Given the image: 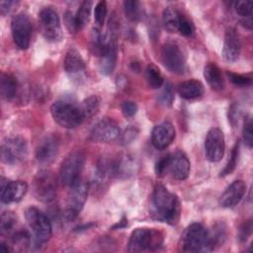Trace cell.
<instances>
[{
  "mask_svg": "<svg viewBox=\"0 0 253 253\" xmlns=\"http://www.w3.org/2000/svg\"><path fill=\"white\" fill-rule=\"evenodd\" d=\"M163 243V234L154 228L140 227L134 229L128 240L129 252L153 251L158 249Z\"/></svg>",
  "mask_w": 253,
  "mask_h": 253,
  "instance_id": "3",
  "label": "cell"
},
{
  "mask_svg": "<svg viewBox=\"0 0 253 253\" xmlns=\"http://www.w3.org/2000/svg\"><path fill=\"white\" fill-rule=\"evenodd\" d=\"M225 141L223 132L217 128H211L205 139V152L209 161L218 162L224 155Z\"/></svg>",
  "mask_w": 253,
  "mask_h": 253,
  "instance_id": "12",
  "label": "cell"
},
{
  "mask_svg": "<svg viewBox=\"0 0 253 253\" xmlns=\"http://www.w3.org/2000/svg\"><path fill=\"white\" fill-rule=\"evenodd\" d=\"M163 65L172 73L182 74L186 68V57L181 47L175 42H166L161 49Z\"/></svg>",
  "mask_w": 253,
  "mask_h": 253,
  "instance_id": "11",
  "label": "cell"
},
{
  "mask_svg": "<svg viewBox=\"0 0 253 253\" xmlns=\"http://www.w3.org/2000/svg\"><path fill=\"white\" fill-rule=\"evenodd\" d=\"M228 76L230 78V81L236 85V86H240V87H244L247 86L251 83V78L241 75V74H236V73H228Z\"/></svg>",
  "mask_w": 253,
  "mask_h": 253,
  "instance_id": "40",
  "label": "cell"
},
{
  "mask_svg": "<svg viewBox=\"0 0 253 253\" xmlns=\"http://www.w3.org/2000/svg\"><path fill=\"white\" fill-rule=\"evenodd\" d=\"M204 77L211 89L219 91L223 89L224 81L220 69L214 62H209L204 68Z\"/></svg>",
  "mask_w": 253,
  "mask_h": 253,
  "instance_id": "23",
  "label": "cell"
},
{
  "mask_svg": "<svg viewBox=\"0 0 253 253\" xmlns=\"http://www.w3.org/2000/svg\"><path fill=\"white\" fill-rule=\"evenodd\" d=\"M109 36V41L104 46L99 56V68L102 74L110 75L117 63V43L116 38L107 34Z\"/></svg>",
  "mask_w": 253,
  "mask_h": 253,
  "instance_id": "17",
  "label": "cell"
},
{
  "mask_svg": "<svg viewBox=\"0 0 253 253\" xmlns=\"http://www.w3.org/2000/svg\"><path fill=\"white\" fill-rule=\"evenodd\" d=\"M179 95L186 100H193L201 97L204 93V85L195 79L182 82L178 87Z\"/></svg>",
  "mask_w": 253,
  "mask_h": 253,
  "instance_id": "24",
  "label": "cell"
},
{
  "mask_svg": "<svg viewBox=\"0 0 253 253\" xmlns=\"http://www.w3.org/2000/svg\"><path fill=\"white\" fill-rule=\"evenodd\" d=\"M11 33L15 44L20 49H27L29 47L32 35V24L26 13H18L12 18Z\"/></svg>",
  "mask_w": 253,
  "mask_h": 253,
  "instance_id": "8",
  "label": "cell"
},
{
  "mask_svg": "<svg viewBox=\"0 0 253 253\" xmlns=\"http://www.w3.org/2000/svg\"><path fill=\"white\" fill-rule=\"evenodd\" d=\"M88 183L83 180H78L75 184L70 186L68 193L65 215L69 219L75 218L81 211L88 196Z\"/></svg>",
  "mask_w": 253,
  "mask_h": 253,
  "instance_id": "10",
  "label": "cell"
},
{
  "mask_svg": "<svg viewBox=\"0 0 253 253\" xmlns=\"http://www.w3.org/2000/svg\"><path fill=\"white\" fill-rule=\"evenodd\" d=\"M180 250L187 253L209 252V232L201 223H192L187 226L181 235Z\"/></svg>",
  "mask_w": 253,
  "mask_h": 253,
  "instance_id": "2",
  "label": "cell"
},
{
  "mask_svg": "<svg viewBox=\"0 0 253 253\" xmlns=\"http://www.w3.org/2000/svg\"><path fill=\"white\" fill-rule=\"evenodd\" d=\"M28 155V145L21 136L7 138L1 144V160L6 164H17Z\"/></svg>",
  "mask_w": 253,
  "mask_h": 253,
  "instance_id": "9",
  "label": "cell"
},
{
  "mask_svg": "<svg viewBox=\"0 0 253 253\" xmlns=\"http://www.w3.org/2000/svg\"><path fill=\"white\" fill-rule=\"evenodd\" d=\"M124 10H125L126 17L131 22H136L141 18V7L138 1H134V0L125 1Z\"/></svg>",
  "mask_w": 253,
  "mask_h": 253,
  "instance_id": "30",
  "label": "cell"
},
{
  "mask_svg": "<svg viewBox=\"0 0 253 253\" xmlns=\"http://www.w3.org/2000/svg\"><path fill=\"white\" fill-rule=\"evenodd\" d=\"M120 126L111 118L100 120L92 128L91 139L97 142H111L120 136Z\"/></svg>",
  "mask_w": 253,
  "mask_h": 253,
  "instance_id": "13",
  "label": "cell"
},
{
  "mask_svg": "<svg viewBox=\"0 0 253 253\" xmlns=\"http://www.w3.org/2000/svg\"><path fill=\"white\" fill-rule=\"evenodd\" d=\"M238 154H239V143H236L232 149L231 152V156L227 162V164L225 165V167L223 168V170L220 172V176H225L230 174L236 167L237 164V159H238Z\"/></svg>",
  "mask_w": 253,
  "mask_h": 253,
  "instance_id": "36",
  "label": "cell"
},
{
  "mask_svg": "<svg viewBox=\"0 0 253 253\" xmlns=\"http://www.w3.org/2000/svg\"><path fill=\"white\" fill-rule=\"evenodd\" d=\"M17 80L15 77L9 73L2 72L0 77V91L1 96L5 100H11L15 97L17 93Z\"/></svg>",
  "mask_w": 253,
  "mask_h": 253,
  "instance_id": "25",
  "label": "cell"
},
{
  "mask_svg": "<svg viewBox=\"0 0 253 253\" xmlns=\"http://www.w3.org/2000/svg\"><path fill=\"white\" fill-rule=\"evenodd\" d=\"M251 230H252V223L250 220L244 222L240 229H239V234H238V238L240 241H246V239L248 238V236L251 234Z\"/></svg>",
  "mask_w": 253,
  "mask_h": 253,
  "instance_id": "42",
  "label": "cell"
},
{
  "mask_svg": "<svg viewBox=\"0 0 253 253\" xmlns=\"http://www.w3.org/2000/svg\"><path fill=\"white\" fill-rule=\"evenodd\" d=\"M190 161L186 154L182 151H176L173 154H169L168 171L171 176L179 181L186 180L190 174Z\"/></svg>",
  "mask_w": 253,
  "mask_h": 253,
  "instance_id": "19",
  "label": "cell"
},
{
  "mask_svg": "<svg viewBox=\"0 0 253 253\" xmlns=\"http://www.w3.org/2000/svg\"><path fill=\"white\" fill-rule=\"evenodd\" d=\"M107 16V3L105 1H100L96 4L94 10V19L98 26H102L105 22Z\"/></svg>",
  "mask_w": 253,
  "mask_h": 253,
  "instance_id": "37",
  "label": "cell"
},
{
  "mask_svg": "<svg viewBox=\"0 0 253 253\" xmlns=\"http://www.w3.org/2000/svg\"><path fill=\"white\" fill-rule=\"evenodd\" d=\"M150 212L151 215L159 221L175 224L180 217V201L178 197L171 193L166 187L157 184L154 187L151 197Z\"/></svg>",
  "mask_w": 253,
  "mask_h": 253,
  "instance_id": "1",
  "label": "cell"
},
{
  "mask_svg": "<svg viewBox=\"0 0 253 253\" xmlns=\"http://www.w3.org/2000/svg\"><path fill=\"white\" fill-rule=\"evenodd\" d=\"M0 251L1 252H8L9 251V248H8V245H6L4 242H1L0 243Z\"/></svg>",
  "mask_w": 253,
  "mask_h": 253,
  "instance_id": "45",
  "label": "cell"
},
{
  "mask_svg": "<svg viewBox=\"0 0 253 253\" xmlns=\"http://www.w3.org/2000/svg\"><path fill=\"white\" fill-rule=\"evenodd\" d=\"M121 222H127V221H126V219L124 217V218L121 220ZM117 227L121 228V227H123V226H122V224H116V225L114 226V228H117Z\"/></svg>",
  "mask_w": 253,
  "mask_h": 253,
  "instance_id": "46",
  "label": "cell"
},
{
  "mask_svg": "<svg viewBox=\"0 0 253 253\" xmlns=\"http://www.w3.org/2000/svg\"><path fill=\"white\" fill-rule=\"evenodd\" d=\"M173 100H174V92H173L171 84L169 82H167L164 85L163 90L161 91V93L158 96V102L160 105L168 107L172 104Z\"/></svg>",
  "mask_w": 253,
  "mask_h": 253,
  "instance_id": "34",
  "label": "cell"
},
{
  "mask_svg": "<svg viewBox=\"0 0 253 253\" xmlns=\"http://www.w3.org/2000/svg\"><path fill=\"white\" fill-rule=\"evenodd\" d=\"M28 191V185L25 181H8L1 179V202L11 204L20 202Z\"/></svg>",
  "mask_w": 253,
  "mask_h": 253,
  "instance_id": "15",
  "label": "cell"
},
{
  "mask_svg": "<svg viewBox=\"0 0 253 253\" xmlns=\"http://www.w3.org/2000/svg\"><path fill=\"white\" fill-rule=\"evenodd\" d=\"M175 128L168 122L161 123L154 126L151 132V142L157 149L168 147L175 138Z\"/></svg>",
  "mask_w": 253,
  "mask_h": 253,
  "instance_id": "21",
  "label": "cell"
},
{
  "mask_svg": "<svg viewBox=\"0 0 253 253\" xmlns=\"http://www.w3.org/2000/svg\"><path fill=\"white\" fill-rule=\"evenodd\" d=\"M145 78L148 85L152 89H158L163 85L162 74L160 73L159 69L153 64L147 65L145 69Z\"/></svg>",
  "mask_w": 253,
  "mask_h": 253,
  "instance_id": "29",
  "label": "cell"
},
{
  "mask_svg": "<svg viewBox=\"0 0 253 253\" xmlns=\"http://www.w3.org/2000/svg\"><path fill=\"white\" fill-rule=\"evenodd\" d=\"M194 31H195V27L193 23L190 21V19L186 15L181 13L179 25H178V32H180V34L185 37H190L194 34Z\"/></svg>",
  "mask_w": 253,
  "mask_h": 253,
  "instance_id": "33",
  "label": "cell"
},
{
  "mask_svg": "<svg viewBox=\"0 0 253 253\" xmlns=\"http://www.w3.org/2000/svg\"><path fill=\"white\" fill-rule=\"evenodd\" d=\"M253 8V2L247 0H241L234 2V10L235 12L244 18H250Z\"/></svg>",
  "mask_w": 253,
  "mask_h": 253,
  "instance_id": "35",
  "label": "cell"
},
{
  "mask_svg": "<svg viewBox=\"0 0 253 253\" xmlns=\"http://www.w3.org/2000/svg\"><path fill=\"white\" fill-rule=\"evenodd\" d=\"M91 9H92L91 1L86 0L80 4V6L75 14V22H76V26H77L78 30L83 29L86 26V24L89 22Z\"/></svg>",
  "mask_w": 253,
  "mask_h": 253,
  "instance_id": "27",
  "label": "cell"
},
{
  "mask_svg": "<svg viewBox=\"0 0 253 253\" xmlns=\"http://www.w3.org/2000/svg\"><path fill=\"white\" fill-rule=\"evenodd\" d=\"M64 69L68 76L76 82H80L85 77V63L80 53L72 48L69 49L64 58Z\"/></svg>",
  "mask_w": 253,
  "mask_h": 253,
  "instance_id": "18",
  "label": "cell"
},
{
  "mask_svg": "<svg viewBox=\"0 0 253 253\" xmlns=\"http://www.w3.org/2000/svg\"><path fill=\"white\" fill-rule=\"evenodd\" d=\"M42 35L48 42H59L62 39L60 20L57 12L51 7H44L39 13Z\"/></svg>",
  "mask_w": 253,
  "mask_h": 253,
  "instance_id": "7",
  "label": "cell"
},
{
  "mask_svg": "<svg viewBox=\"0 0 253 253\" xmlns=\"http://www.w3.org/2000/svg\"><path fill=\"white\" fill-rule=\"evenodd\" d=\"M18 4V2L16 1H11V0H8V1H1L0 2V13L1 15L5 16L7 15L8 13L11 12V10Z\"/></svg>",
  "mask_w": 253,
  "mask_h": 253,
  "instance_id": "44",
  "label": "cell"
},
{
  "mask_svg": "<svg viewBox=\"0 0 253 253\" xmlns=\"http://www.w3.org/2000/svg\"><path fill=\"white\" fill-rule=\"evenodd\" d=\"M241 51V40L234 28H228L224 34L222 56L226 61H235Z\"/></svg>",
  "mask_w": 253,
  "mask_h": 253,
  "instance_id": "20",
  "label": "cell"
},
{
  "mask_svg": "<svg viewBox=\"0 0 253 253\" xmlns=\"http://www.w3.org/2000/svg\"><path fill=\"white\" fill-rule=\"evenodd\" d=\"M30 240L29 233L24 230L14 232L11 237L12 245L19 250H24L26 247H28L30 245Z\"/></svg>",
  "mask_w": 253,
  "mask_h": 253,
  "instance_id": "32",
  "label": "cell"
},
{
  "mask_svg": "<svg viewBox=\"0 0 253 253\" xmlns=\"http://www.w3.org/2000/svg\"><path fill=\"white\" fill-rule=\"evenodd\" d=\"M35 195L38 200L48 203L55 198V181L50 172L42 170L35 178Z\"/></svg>",
  "mask_w": 253,
  "mask_h": 253,
  "instance_id": "14",
  "label": "cell"
},
{
  "mask_svg": "<svg viewBox=\"0 0 253 253\" xmlns=\"http://www.w3.org/2000/svg\"><path fill=\"white\" fill-rule=\"evenodd\" d=\"M85 163V156L81 151L69 153L62 161L59 169V181L62 185L70 187L80 180Z\"/></svg>",
  "mask_w": 253,
  "mask_h": 253,
  "instance_id": "6",
  "label": "cell"
},
{
  "mask_svg": "<svg viewBox=\"0 0 253 253\" xmlns=\"http://www.w3.org/2000/svg\"><path fill=\"white\" fill-rule=\"evenodd\" d=\"M180 16H181V12L178 11L176 8L174 7L165 8L162 13V23L164 28L170 33L178 32Z\"/></svg>",
  "mask_w": 253,
  "mask_h": 253,
  "instance_id": "26",
  "label": "cell"
},
{
  "mask_svg": "<svg viewBox=\"0 0 253 253\" xmlns=\"http://www.w3.org/2000/svg\"><path fill=\"white\" fill-rule=\"evenodd\" d=\"M168 164H169V154L164 156V157H162L156 163L155 171H156L157 176L162 177V176H164L167 173V171H168Z\"/></svg>",
  "mask_w": 253,
  "mask_h": 253,
  "instance_id": "41",
  "label": "cell"
},
{
  "mask_svg": "<svg viewBox=\"0 0 253 253\" xmlns=\"http://www.w3.org/2000/svg\"><path fill=\"white\" fill-rule=\"evenodd\" d=\"M25 217L38 243H44L50 238L52 226L48 217L42 211L35 207H30L25 212Z\"/></svg>",
  "mask_w": 253,
  "mask_h": 253,
  "instance_id": "5",
  "label": "cell"
},
{
  "mask_svg": "<svg viewBox=\"0 0 253 253\" xmlns=\"http://www.w3.org/2000/svg\"><path fill=\"white\" fill-rule=\"evenodd\" d=\"M246 192V184L241 180L233 181L221 194L219 205L222 208H233L239 204Z\"/></svg>",
  "mask_w": 253,
  "mask_h": 253,
  "instance_id": "22",
  "label": "cell"
},
{
  "mask_svg": "<svg viewBox=\"0 0 253 253\" xmlns=\"http://www.w3.org/2000/svg\"><path fill=\"white\" fill-rule=\"evenodd\" d=\"M242 134H243V140L245 144L249 148H251L253 145V130H252V121L250 118H247L246 121L244 122Z\"/></svg>",
  "mask_w": 253,
  "mask_h": 253,
  "instance_id": "38",
  "label": "cell"
},
{
  "mask_svg": "<svg viewBox=\"0 0 253 253\" xmlns=\"http://www.w3.org/2000/svg\"><path fill=\"white\" fill-rule=\"evenodd\" d=\"M59 144L53 135L45 136L38 145L36 150V158L40 164L48 165L52 163L58 154Z\"/></svg>",
  "mask_w": 253,
  "mask_h": 253,
  "instance_id": "16",
  "label": "cell"
},
{
  "mask_svg": "<svg viewBox=\"0 0 253 253\" xmlns=\"http://www.w3.org/2000/svg\"><path fill=\"white\" fill-rule=\"evenodd\" d=\"M65 25L70 33H76L78 31V28L75 22V15H73L72 13L67 12L65 14Z\"/></svg>",
  "mask_w": 253,
  "mask_h": 253,
  "instance_id": "43",
  "label": "cell"
},
{
  "mask_svg": "<svg viewBox=\"0 0 253 253\" xmlns=\"http://www.w3.org/2000/svg\"><path fill=\"white\" fill-rule=\"evenodd\" d=\"M100 99L97 96H90L86 98L82 104L79 106L83 119H89L93 117L99 110Z\"/></svg>",
  "mask_w": 253,
  "mask_h": 253,
  "instance_id": "28",
  "label": "cell"
},
{
  "mask_svg": "<svg viewBox=\"0 0 253 253\" xmlns=\"http://www.w3.org/2000/svg\"><path fill=\"white\" fill-rule=\"evenodd\" d=\"M17 223V218L11 211H4L1 214V221H0V229L1 234H9L13 231L15 225Z\"/></svg>",
  "mask_w": 253,
  "mask_h": 253,
  "instance_id": "31",
  "label": "cell"
},
{
  "mask_svg": "<svg viewBox=\"0 0 253 253\" xmlns=\"http://www.w3.org/2000/svg\"><path fill=\"white\" fill-rule=\"evenodd\" d=\"M53 120L64 128H74L84 121L79 106L65 101H55L50 107Z\"/></svg>",
  "mask_w": 253,
  "mask_h": 253,
  "instance_id": "4",
  "label": "cell"
},
{
  "mask_svg": "<svg viewBox=\"0 0 253 253\" xmlns=\"http://www.w3.org/2000/svg\"><path fill=\"white\" fill-rule=\"evenodd\" d=\"M122 113L126 118L133 117L137 112V105L132 101H125L122 106Z\"/></svg>",
  "mask_w": 253,
  "mask_h": 253,
  "instance_id": "39",
  "label": "cell"
}]
</instances>
